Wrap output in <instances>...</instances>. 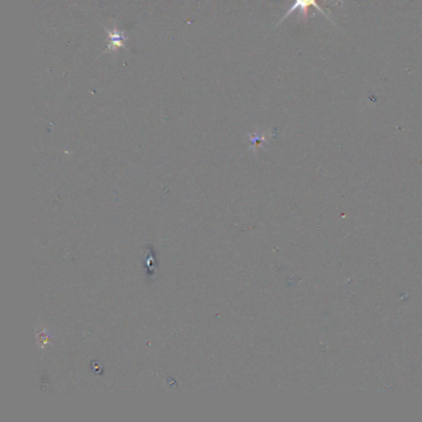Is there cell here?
<instances>
[{
  "label": "cell",
  "mask_w": 422,
  "mask_h": 422,
  "mask_svg": "<svg viewBox=\"0 0 422 422\" xmlns=\"http://www.w3.org/2000/svg\"><path fill=\"white\" fill-rule=\"evenodd\" d=\"M105 33H107L108 46L105 47L103 54H108V52L113 54L118 49H127V35H125L124 31L119 30L115 25L109 27V29L105 27Z\"/></svg>",
  "instance_id": "6da1fadb"
}]
</instances>
